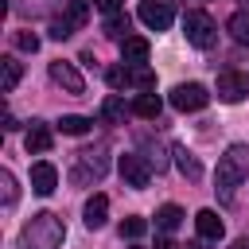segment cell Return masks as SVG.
<instances>
[{"instance_id": "cell-13", "label": "cell", "mask_w": 249, "mask_h": 249, "mask_svg": "<svg viewBox=\"0 0 249 249\" xmlns=\"http://www.w3.org/2000/svg\"><path fill=\"white\" fill-rule=\"evenodd\" d=\"M121 51H124V62H128V66H136V62H144V58H148V51H152V47H148V39H140V35H124V47H121Z\"/></svg>"}, {"instance_id": "cell-19", "label": "cell", "mask_w": 249, "mask_h": 249, "mask_svg": "<svg viewBox=\"0 0 249 249\" xmlns=\"http://www.w3.org/2000/svg\"><path fill=\"white\" fill-rule=\"evenodd\" d=\"M89 124H93V121H89V117H78V113H66V117L58 121V128H62L66 136H86Z\"/></svg>"}, {"instance_id": "cell-11", "label": "cell", "mask_w": 249, "mask_h": 249, "mask_svg": "<svg viewBox=\"0 0 249 249\" xmlns=\"http://www.w3.org/2000/svg\"><path fill=\"white\" fill-rule=\"evenodd\" d=\"M105 214H109V198L105 195H89V202H86V230H101L105 226Z\"/></svg>"}, {"instance_id": "cell-5", "label": "cell", "mask_w": 249, "mask_h": 249, "mask_svg": "<svg viewBox=\"0 0 249 249\" xmlns=\"http://www.w3.org/2000/svg\"><path fill=\"white\" fill-rule=\"evenodd\" d=\"M117 167H121V179H124L128 187H136V191H144V187L152 183V167H148V160L136 156V152H124V156L117 160Z\"/></svg>"}, {"instance_id": "cell-4", "label": "cell", "mask_w": 249, "mask_h": 249, "mask_svg": "<svg viewBox=\"0 0 249 249\" xmlns=\"http://www.w3.org/2000/svg\"><path fill=\"white\" fill-rule=\"evenodd\" d=\"M206 101H210V89L202 82H179L171 89V105L179 113H198V109H206Z\"/></svg>"}, {"instance_id": "cell-18", "label": "cell", "mask_w": 249, "mask_h": 249, "mask_svg": "<svg viewBox=\"0 0 249 249\" xmlns=\"http://www.w3.org/2000/svg\"><path fill=\"white\" fill-rule=\"evenodd\" d=\"M226 31H230L241 47H249V12H233L230 23H226Z\"/></svg>"}, {"instance_id": "cell-23", "label": "cell", "mask_w": 249, "mask_h": 249, "mask_svg": "<svg viewBox=\"0 0 249 249\" xmlns=\"http://www.w3.org/2000/svg\"><path fill=\"white\" fill-rule=\"evenodd\" d=\"M144 233H148V222H144V218H124V222H121V237L136 241V237H144Z\"/></svg>"}, {"instance_id": "cell-6", "label": "cell", "mask_w": 249, "mask_h": 249, "mask_svg": "<svg viewBox=\"0 0 249 249\" xmlns=\"http://www.w3.org/2000/svg\"><path fill=\"white\" fill-rule=\"evenodd\" d=\"M218 97L222 101H245L249 97V74H237V70H226L218 74Z\"/></svg>"}, {"instance_id": "cell-16", "label": "cell", "mask_w": 249, "mask_h": 249, "mask_svg": "<svg viewBox=\"0 0 249 249\" xmlns=\"http://www.w3.org/2000/svg\"><path fill=\"white\" fill-rule=\"evenodd\" d=\"M171 152H175V163H179V171H183L187 179H198V175H202V163H198V160H195V156H191L183 144H175Z\"/></svg>"}, {"instance_id": "cell-22", "label": "cell", "mask_w": 249, "mask_h": 249, "mask_svg": "<svg viewBox=\"0 0 249 249\" xmlns=\"http://www.w3.org/2000/svg\"><path fill=\"white\" fill-rule=\"evenodd\" d=\"M105 82L113 89H124V86H132V74H128V66H109L105 70Z\"/></svg>"}, {"instance_id": "cell-25", "label": "cell", "mask_w": 249, "mask_h": 249, "mask_svg": "<svg viewBox=\"0 0 249 249\" xmlns=\"http://www.w3.org/2000/svg\"><path fill=\"white\" fill-rule=\"evenodd\" d=\"M0 183H4V206H12L16 202V179H12V171H0Z\"/></svg>"}, {"instance_id": "cell-10", "label": "cell", "mask_w": 249, "mask_h": 249, "mask_svg": "<svg viewBox=\"0 0 249 249\" xmlns=\"http://www.w3.org/2000/svg\"><path fill=\"white\" fill-rule=\"evenodd\" d=\"M195 230H198V237H206V241H218V237L226 233V226H222V218H218L214 210H198V214H195Z\"/></svg>"}, {"instance_id": "cell-9", "label": "cell", "mask_w": 249, "mask_h": 249, "mask_svg": "<svg viewBox=\"0 0 249 249\" xmlns=\"http://www.w3.org/2000/svg\"><path fill=\"white\" fill-rule=\"evenodd\" d=\"M54 187H58L54 163H35V167H31V191H35V195H51Z\"/></svg>"}, {"instance_id": "cell-14", "label": "cell", "mask_w": 249, "mask_h": 249, "mask_svg": "<svg viewBox=\"0 0 249 249\" xmlns=\"http://www.w3.org/2000/svg\"><path fill=\"white\" fill-rule=\"evenodd\" d=\"M160 109H163V101H160L156 93H140V97L132 101V113H136V117H144V121H156V117H160Z\"/></svg>"}, {"instance_id": "cell-30", "label": "cell", "mask_w": 249, "mask_h": 249, "mask_svg": "<svg viewBox=\"0 0 249 249\" xmlns=\"http://www.w3.org/2000/svg\"><path fill=\"white\" fill-rule=\"evenodd\" d=\"M156 249H179V245H175V241L163 233V237H156Z\"/></svg>"}, {"instance_id": "cell-24", "label": "cell", "mask_w": 249, "mask_h": 249, "mask_svg": "<svg viewBox=\"0 0 249 249\" xmlns=\"http://www.w3.org/2000/svg\"><path fill=\"white\" fill-rule=\"evenodd\" d=\"M121 31H128V16H121V12H113L109 19H105V35H121Z\"/></svg>"}, {"instance_id": "cell-1", "label": "cell", "mask_w": 249, "mask_h": 249, "mask_svg": "<svg viewBox=\"0 0 249 249\" xmlns=\"http://www.w3.org/2000/svg\"><path fill=\"white\" fill-rule=\"evenodd\" d=\"M62 237H66L62 218L43 210V214H31V222L19 230V249H58Z\"/></svg>"}, {"instance_id": "cell-26", "label": "cell", "mask_w": 249, "mask_h": 249, "mask_svg": "<svg viewBox=\"0 0 249 249\" xmlns=\"http://www.w3.org/2000/svg\"><path fill=\"white\" fill-rule=\"evenodd\" d=\"M16 47L35 54V51H39V35H27V31H19V35H16Z\"/></svg>"}, {"instance_id": "cell-17", "label": "cell", "mask_w": 249, "mask_h": 249, "mask_svg": "<svg viewBox=\"0 0 249 249\" xmlns=\"http://www.w3.org/2000/svg\"><path fill=\"white\" fill-rule=\"evenodd\" d=\"M179 222H183V210H179L175 202H163V206L156 210V226H160L163 233H171V230H175Z\"/></svg>"}, {"instance_id": "cell-20", "label": "cell", "mask_w": 249, "mask_h": 249, "mask_svg": "<svg viewBox=\"0 0 249 249\" xmlns=\"http://www.w3.org/2000/svg\"><path fill=\"white\" fill-rule=\"evenodd\" d=\"M128 74H132V86H136V89H144V93L156 86V70H152V66H144V62L128 66Z\"/></svg>"}, {"instance_id": "cell-12", "label": "cell", "mask_w": 249, "mask_h": 249, "mask_svg": "<svg viewBox=\"0 0 249 249\" xmlns=\"http://www.w3.org/2000/svg\"><path fill=\"white\" fill-rule=\"evenodd\" d=\"M23 144H27V152H51V144H54V136H51V128H47V124H39V121H31V128H27V136H23Z\"/></svg>"}, {"instance_id": "cell-8", "label": "cell", "mask_w": 249, "mask_h": 249, "mask_svg": "<svg viewBox=\"0 0 249 249\" xmlns=\"http://www.w3.org/2000/svg\"><path fill=\"white\" fill-rule=\"evenodd\" d=\"M51 82H58V86H62L66 93H74V97H78V93H86V78L74 70V62H62V58H58V62H51Z\"/></svg>"}, {"instance_id": "cell-3", "label": "cell", "mask_w": 249, "mask_h": 249, "mask_svg": "<svg viewBox=\"0 0 249 249\" xmlns=\"http://www.w3.org/2000/svg\"><path fill=\"white\" fill-rule=\"evenodd\" d=\"M183 35H187V43L191 47H198V51H206V47H214V39H218V27H214V19L206 16V12H187L183 16Z\"/></svg>"}, {"instance_id": "cell-27", "label": "cell", "mask_w": 249, "mask_h": 249, "mask_svg": "<svg viewBox=\"0 0 249 249\" xmlns=\"http://www.w3.org/2000/svg\"><path fill=\"white\" fill-rule=\"evenodd\" d=\"M70 31H74V23H70V19H54V23H51V35H54V39H66Z\"/></svg>"}, {"instance_id": "cell-21", "label": "cell", "mask_w": 249, "mask_h": 249, "mask_svg": "<svg viewBox=\"0 0 249 249\" xmlns=\"http://www.w3.org/2000/svg\"><path fill=\"white\" fill-rule=\"evenodd\" d=\"M19 74H23V66H19L16 58H4V86H0V89H4V93H12V89L19 86Z\"/></svg>"}, {"instance_id": "cell-2", "label": "cell", "mask_w": 249, "mask_h": 249, "mask_svg": "<svg viewBox=\"0 0 249 249\" xmlns=\"http://www.w3.org/2000/svg\"><path fill=\"white\" fill-rule=\"evenodd\" d=\"M245 179H249V144H230L226 156H218V187L233 191Z\"/></svg>"}, {"instance_id": "cell-29", "label": "cell", "mask_w": 249, "mask_h": 249, "mask_svg": "<svg viewBox=\"0 0 249 249\" xmlns=\"http://www.w3.org/2000/svg\"><path fill=\"white\" fill-rule=\"evenodd\" d=\"M93 8H101V12H109V16H113V12L121 8V0H93Z\"/></svg>"}, {"instance_id": "cell-15", "label": "cell", "mask_w": 249, "mask_h": 249, "mask_svg": "<svg viewBox=\"0 0 249 249\" xmlns=\"http://www.w3.org/2000/svg\"><path fill=\"white\" fill-rule=\"evenodd\" d=\"M124 113H128V105H124V97H117V93H109V97L101 101V117H105L109 124H124Z\"/></svg>"}, {"instance_id": "cell-7", "label": "cell", "mask_w": 249, "mask_h": 249, "mask_svg": "<svg viewBox=\"0 0 249 249\" xmlns=\"http://www.w3.org/2000/svg\"><path fill=\"white\" fill-rule=\"evenodd\" d=\"M140 19H144L152 31H167L171 19H175V12H171V4H163V0H144V4H140Z\"/></svg>"}, {"instance_id": "cell-28", "label": "cell", "mask_w": 249, "mask_h": 249, "mask_svg": "<svg viewBox=\"0 0 249 249\" xmlns=\"http://www.w3.org/2000/svg\"><path fill=\"white\" fill-rule=\"evenodd\" d=\"M86 16H89V12H86V4H82V0H74V4H70V23H86Z\"/></svg>"}]
</instances>
